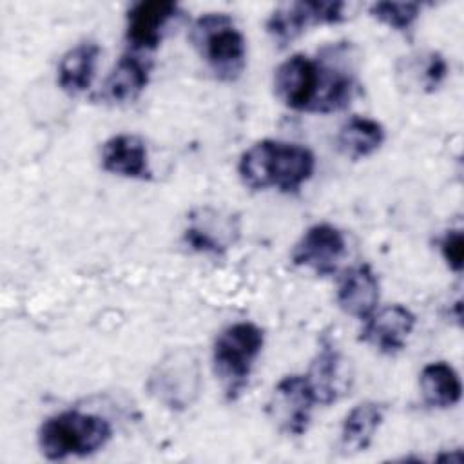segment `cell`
<instances>
[{
	"mask_svg": "<svg viewBox=\"0 0 464 464\" xmlns=\"http://www.w3.org/2000/svg\"><path fill=\"white\" fill-rule=\"evenodd\" d=\"M384 419V408L379 402H361L353 406L343 420L339 448L344 455L364 451Z\"/></svg>",
	"mask_w": 464,
	"mask_h": 464,
	"instance_id": "cell-18",
	"label": "cell"
},
{
	"mask_svg": "<svg viewBox=\"0 0 464 464\" xmlns=\"http://www.w3.org/2000/svg\"><path fill=\"white\" fill-rule=\"evenodd\" d=\"M179 13L178 4L170 0H147L134 4L127 13L125 38L136 51L158 47L169 22Z\"/></svg>",
	"mask_w": 464,
	"mask_h": 464,
	"instance_id": "cell-13",
	"label": "cell"
},
{
	"mask_svg": "<svg viewBox=\"0 0 464 464\" xmlns=\"http://www.w3.org/2000/svg\"><path fill=\"white\" fill-rule=\"evenodd\" d=\"M346 243L339 228L328 223L310 227L292 250V263L317 276H332L344 256Z\"/></svg>",
	"mask_w": 464,
	"mask_h": 464,
	"instance_id": "cell-11",
	"label": "cell"
},
{
	"mask_svg": "<svg viewBox=\"0 0 464 464\" xmlns=\"http://www.w3.org/2000/svg\"><path fill=\"white\" fill-rule=\"evenodd\" d=\"M321 89L319 60L294 54L277 65L274 72V92L292 111L314 112Z\"/></svg>",
	"mask_w": 464,
	"mask_h": 464,
	"instance_id": "cell-7",
	"label": "cell"
},
{
	"mask_svg": "<svg viewBox=\"0 0 464 464\" xmlns=\"http://www.w3.org/2000/svg\"><path fill=\"white\" fill-rule=\"evenodd\" d=\"M239 237V219L212 207L196 208L183 232L190 250L201 254H223Z\"/></svg>",
	"mask_w": 464,
	"mask_h": 464,
	"instance_id": "cell-9",
	"label": "cell"
},
{
	"mask_svg": "<svg viewBox=\"0 0 464 464\" xmlns=\"http://www.w3.org/2000/svg\"><path fill=\"white\" fill-rule=\"evenodd\" d=\"M440 252L444 261L453 272L462 270L464 259V237L460 230H448L440 241Z\"/></svg>",
	"mask_w": 464,
	"mask_h": 464,
	"instance_id": "cell-24",
	"label": "cell"
},
{
	"mask_svg": "<svg viewBox=\"0 0 464 464\" xmlns=\"http://www.w3.org/2000/svg\"><path fill=\"white\" fill-rule=\"evenodd\" d=\"M265 343L263 330L248 321L227 326L214 343L212 362L225 395L234 401L245 390L252 366Z\"/></svg>",
	"mask_w": 464,
	"mask_h": 464,
	"instance_id": "cell-4",
	"label": "cell"
},
{
	"mask_svg": "<svg viewBox=\"0 0 464 464\" xmlns=\"http://www.w3.org/2000/svg\"><path fill=\"white\" fill-rule=\"evenodd\" d=\"M149 393L169 410H187L201 390V370L198 357L185 348L167 353L150 372Z\"/></svg>",
	"mask_w": 464,
	"mask_h": 464,
	"instance_id": "cell-5",
	"label": "cell"
},
{
	"mask_svg": "<svg viewBox=\"0 0 464 464\" xmlns=\"http://www.w3.org/2000/svg\"><path fill=\"white\" fill-rule=\"evenodd\" d=\"M150 63L136 54H123L105 78L98 98L105 103H127L136 100L149 83Z\"/></svg>",
	"mask_w": 464,
	"mask_h": 464,
	"instance_id": "cell-17",
	"label": "cell"
},
{
	"mask_svg": "<svg viewBox=\"0 0 464 464\" xmlns=\"http://www.w3.org/2000/svg\"><path fill=\"white\" fill-rule=\"evenodd\" d=\"M406 72L408 76H413L415 83L422 91L433 92L435 89L440 87V83L448 76V63L440 53L428 51L419 54L415 60H411L406 65Z\"/></svg>",
	"mask_w": 464,
	"mask_h": 464,
	"instance_id": "cell-22",
	"label": "cell"
},
{
	"mask_svg": "<svg viewBox=\"0 0 464 464\" xmlns=\"http://www.w3.org/2000/svg\"><path fill=\"white\" fill-rule=\"evenodd\" d=\"M337 304L357 319H368L379 304V279L370 265H357L344 272L337 286Z\"/></svg>",
	"mask_w": 464,
	"mask_h": 464,
	"instance_id": "cell-14",
	"label": "cell"
},
{
	"mask_svg": "<svg viewBox=\"0 0 464 464\" xmlns=\"http://www.w3.org/2000/svg\"><path fill=\"white\" fill-rule=\"evenodd\" d=\"M315 169V158L310 149L277 141L261 140L243 152L237 170L241 181L254 190L277 188L281 192H297L308 181Z\"/></svg>",
	"mask_w": 464,
	"mask_h": 464,
	"instance_id": "cell-1",
	"label": "cell"
},
{
	"mask_svg": "<svg viewBox=\"0 0 464 464\" xmlns=\"http://www.w3.org/2000/svg\"><path fill=\"white\" fill-rule=\"evenodd\" d=\"M190 42L216 78L234 82L246 63V42L225 13H208L190 29Z\"/></svg>",
	"mask_w": 464,
	"mask_h": 464,
	"instance_id": "cell-3",
	"label": "cell"
},
{
	"mask_svg": "<svg viewBox=\"0 0 464 464\" xmlns=\"http://www.w3.org/2000/svg\"><path fill=\"white\" fill-rule=\"evenodd\" d=\"M343 357L339 350L330 343L323 341L319 353L310 364L306 379L314 390L315 402L332 404L350 388V377L344 372Z\"/></svg>",
	"mask_w": 464,
	"mask_h": 464,
	"instance_id": "cell-15",
	"label": "cell"
},
{
	"mask_svg": "<svg viewBox=\"0 0 464 464\" xmlns=\"http://www.w3.org/2000/svg\"><path fill=\"white\" fill-rule=\"evenodd\" d=\"M100 56V47L94 42H83L69 49L58 65V83L67 94H80L89 89L96 62Z\"/></svg>",
	"mask_w": 464,
	"mask_h": 464,
	"instance_id": "cell-19",
	"label": "cell"
},
{
	"mask_svg": "<svg viewBox=\"0 0 464 464\" xmlns=\"http://www.w3.org/2000/svg\"><path fill=\"white\" fill-rule=\"evenodd\" d=\"M384 141V129L377 120L366 116H352L337 134V145L343 154L361 160L373 154Z\"/></svg>",
	"mask_w": 464,
	"mask_h": 464,
	"instance_id": "cell-21",
	"label": "cell"
},
{
	"mask_svg": "<svg viewBox=\"0 0 464 464\" xmlns=\"http://www.w3.org/2000/svg\"><path fill=\"white\" fill-rule=\"evenodd\" d=\"M413 326L415 315L406 306L388 304L364 319L361 341L372 344L381 353L395 355L406 346Z\"/></svg>",
	"mask_w": 464,
	"mask_h": 464,
	"instance_id": "cell-12",
	"label": "cell"
},
{
	"mask_svg": "<svg viewBox=\"0 0 464 464\" xmlns=\"http://www.w3.org/2000/svg\"><path fill=\"white\" fill-rule=\"evenodd\" d=\"M102 167L111 174L130 179L150 178L147 147L143 140L134 134H116L109 138L102 149Z\"/></svg>",
	"mask_w": 464,
	"mask_h": 464,
	"instance_id": "cell-16",
	"label": "cell"
},
{
	"mask_svg": "<svg viewBox=\"0 0 464 464\" xmlns=\"http://www.w3.org/2000/svg\"><path fill=\"white\" fill-rule=\"evenodd\" d=\"M314 404L315 395L306 375H286L274 386L266 413L279 431L303 435L308 430Z\"/></svg>",
	"mask_w": 464,
	"mask_h": 464,
	"instance_id": "cell-6",
	"label": "cell"
},
{
	"mask_svg": "<svg viewBox=\"0 0 464 464\" xmlns=\"http://www.w3.org/2000/svg\"><path fill=\"white\" fill-rule=\"evenodd\" d=\"M346 45H332L323 51L321 65V89L314 112L328 114L344 109L355 92V74L346 60Z\"/></svg>",
	"mask_w": 464,
	"mask_h": 464,
	"instance_id": "cell-10",
	"label": "cell"
},
{
	"mask_svg": "<svg viewBox=\"0 0 464 464\" xmlns=\"http://www.w3.org/2000/svg\"><path fill=\"white\" fill-rule=\"evenodd\" d=\"M420 4L415 2H375L370 14L395 31H408L419 18Z\"/></svg>",
	"mask_w": 464,
	"mask_h": 464,
	"instance_id": "cell-23",
	"label": "cell"
},
{
	"mask_svg": "<svg viewBox=\"0 0 464 464\" xmlns=\"http://www.w3.org/2000/svg\"><path fill=\"white\" fill-rule=\"evenodd\" d=\"M112 435L111 424L94 413L67 410L49 417L38 431V444L45 459L62 460L85 457L102 450Z\"/></svg>",
	"mask_w": 464,
	"mask_h": 464,
	"instance_id": "cell-2",
	"label": "cell"
},
{
	"mask_svg": "<svg viewBox=\"0 0 464 464\" xmlns=\"http://www.w3.org/2000/svg\"><path fill=\"white\" fill-rule=\"evenodd\" d=\"M343 2H294L277 7L266 20V31L279 47L295 40L308 25L337 24L343 20Z\"/></svg>",
	"mask_w": 464,
	"mask_h": 464,
	"instance_id": "cell-8",
	"label": "cell"
},
{
	"mask_svg": "<svg viewBox=\"0 0 464 464\" xmlns=\"http://www.w3.org/2000/svg\"><path fill=\"white\" fill-rule=\"evenodd\" d=\"M419 384L424 402L431 408H451L462 395L457 372L444 361L426 364L419 375Z\"/></svg>",
	"mask_w": 464,
	"mask_h": 464,
	"instance_id": "cell-20",
	"label": "cell"
}]
</instances>
